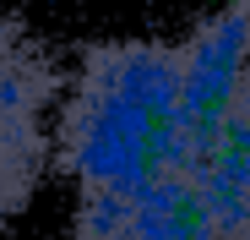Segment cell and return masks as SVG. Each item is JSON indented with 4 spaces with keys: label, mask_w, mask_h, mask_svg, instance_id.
<instances>
[{
    "label": "cell",
    "mask_w": 250,
    "mask_h": 240,
    "mask_svg": "<svg viewBox=\"0 0 250 240\" xmlns=\"http://www.w3.org/2000/svg\"><path fill=\"white\" fill-rule=\"evenodd\" d=\"M55 164L76 240H250V0L82 49Z\"/></svg>",
    "instance_id": "1"
},
{
    "label": "cell",
    "mask_w": 250,
    "mask_h": 240,
    "mask_svg": "<svg viewBox=\"0 0 250 240\" xmlns=\"http://www.w3.org/2000/svg\"><path fill=\"white\" fill-rule=\"evenodd\" d=\"M60 71L22 17L0 11V229L33 208L55 158Z\"/></svg>",
    "instance_id": "2"
}]
</instances>
